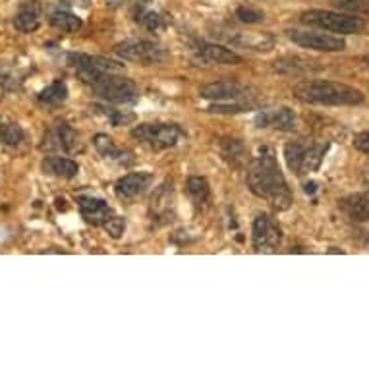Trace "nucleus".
Here are the masks:
<instances>
[{
  "mask_svg": "<svg viewBox=\"0 0 369 369\" xmlns=\"http://www.w3.org/2000/svg\"><path fill=\"white\" fill-rule=\"evenodd\" d=\"M48 21H50V26L56 29H60L64 33H74L77 29L82 28V20L74 14V12H70V10H64V8H56L50 12L48 16Z\"/></svg>",
  "mask_w": 369,
  "mask_h": 369,
  "instance_id": "nucleus-25",
  "label": "nucleus"
},
{
  "mask_svg": "<svg viewBox=\"0 0 369 369\" xmlns=\"http://www.w3.org/2000/svg\"><path fill=\"white\" fill-rule=\"evenodd\" d=\"M41 169L48 176L64 178V180H70V178L77 176V172H80L77 163L68 157H47L43 161Z\"/></svg>",
  "mask_w": 369,
  "mask_h": 369,
  "instance_id": "nucleus-22",
  "label": "nucleus"
},
{
  "mask_svg": "<svg viewBox=\"0 0 369 369\" xmlns=\"http://www.w3.org/2000/svg\"><path fill=\"white\" fill-rule=\"evenodd\" d=\"M184 136V130L176 124H139L132 130V137L153 151L171 149Z\"/></svg>",
  "mask_w": 369,
  "mask_h": 369,
  "instance_id": "nucleus-6",
  "label": "nucleus"
},
{
  "mask_svg": "<svg viewBox=\"0 0 369 369\" xmlns=\"http://www.w3.org/2000/svg\"><path fill=\"white\" fill-rule=\"evenodd\" d=\"M134 18H136L137 23L144 29H147V31H155V33H157V31L166 28V20H164L161 14H157V12H153V10L137 8L136 12H134Z\"/></svg>",
  "mask_w": 369,
  "mask_h": 369,
  "instance_id": "nucleus-28",
  "label": "nucleus"
},
{
  "mask_svg": "<svg viewBox=\"0 0 369 369\" xmlns=\"http://www.w3.org/2000/svg\"><path fill=\"white\" fill-rule=\"evenodd\" d=\"M186 193L196 207V211H203L211 201V186L203 176H190L186 182Z\"/></svg>",
  "mask_w": 369,
  "mask_h": 369,
  "instance_id": "nucleus-20",
  "label": "nucleus"
},
{
  "mask_svg": "<svg viewBox=\"0 0 369 369\" xmlns=\"http://www.w3.org/2000/svg\"><path fill=\"white\" fill-rule=\"evenodd\" d=\"M199 95L209 101H219V103H236L247 97V89L240 83L232 82H215L209 85H203L199 89Z\"/></svg>",
  "mask_w": 369,
  "mask_h": 369,
  "instance_id": "nucleus-12",
  "label": "nucleus"
},
{
  "mask_svg": "<svg viewBox=\"0 0 369 369\" xmlns=\"http://www.w3.org/2000/svg\"><path fill=\"white\" fill-rule=\"evenodd\" d=\"M93 110L97 114L107 118L112 126H126V124H132L136 120V114H132L128 110L112 109L109 105H93Z\"/></svg>",
  "mask_w": 369,
  "mask_h": 369,
  "instance_id": "nucleus-27",
  "label": "nucleus"
},
{
  "mask_svg": "<svg viewBox=\"0 0 369 369\" xmlns=\"http://www.w3.org/2000/svg\"><path fill=\"white\" fill-rule=\"evenodd\" d=\"M247 188L253 196L269 201L274 209L287 211L292 203V193L288 182L282 174L279 161L271 149L263 147L257 157L247 166Z\"/></svg>",
  "mask_w": 369,
  "mask_h": 369,
  "instance_id": "nucleus-1",
  "label": "nucleus"
},
{
  "mask_svg": "<svg viewBox=\"0 0 369 369\" xmlns=\"http://www.w3.org/2000/svg\"><path fill=\"white\" fill-rule=\"evenodd\" d=\"M341 211L354 223H368L369 220V196L368 193H352L338 201Z\"/></svg>",
  "mask_w": 369,
  "mask_h": 369,
  "instance_id": "nucleus-19",
  "label": "nucleus"
},
{
  "mask_svg": "<svg viewBox=\"0 0 369 369\" xmlns=\"http://www.w3.org/2000/svg\"><path fill=\"white\" fill-rule=\"evenodd\" d=\"M114 53L124 60L136 62L141 66H155V64L166 60V56H169L161 45L145 41V39H128V41L118 43L114 47Z\"/></svg>",
  "mask_w": 369,
  "mask_h": 369,
  "instance_id": "nucleus-7",
  "label": "nucleus"
},
{
  "mask_svg": "<svg viewBox=\"0 0 369 369\" xmlns=\"http://www.w3.org/2000/svg\"><path fill=\"white\" fill-rule=\"evenodd\" d=\"M77 77L85 85L93 89L97 97L112 105H134L139 99L136 83L118 75V72H105V70L77 68Z\"/></svg>",
  "mask_w": 369,
  "mask_h": 369,
  "instance_id": "nucleus-3",
  "label": "nucleus"
},
{
  "mask_svg": "<svg viewBox=\"0 0 369 369\" xmlns=\"http://www.w3.org/2000/svg\"><path fill=\"white\" fill-rule=\"evenodd\" d=\"M0 141L8 147H20L26 141V132L18 124H2L0 126Z\"/></svg>",
  "mask_w": 369,
  "mask_h": 369,
  "instance_id": "nucleus-29",
  "label": "nucleus"
},
{
  "mask_svg": "<svg viewBox=\"0 0 369 369\" xmlns=\"http://www.w3.org/2000/svg\"><path fill=\"white\" fill-rule=\"evenodd\" d=\"M68 99V85L62 82V80H56L48 87H45L37 97V101L45 107H58L64 101Z\"/></svg>",
  "mask_w": 369,
  "mask_h": 369,
  "instance_id": "nucleus-26",
  "label": "nucleus"
},
{
  "mask_svg": "<svg viewBox=\"0 0 369 369\" xmlns=\"http://www.w3.org/2000/svg\"><path fill=\"white\" fill-rule=\"evenodd\" d=\"M232 45H240L244 48H252V50H257V53H267L274 47V37L269 33L255 35V33H236L232 37H226Z\"/></svg>",
  "mask_w": 369,
  "mask_h": 369,
  "instance_id": "nucleus-24",
  "label": "nucleus"
},
{
  "mask_svg": "<svg viewBox=\"0 0 369 369\" xmlns=\"http://www.w3.org/2000/svg\"><path fill=\"white\" fill-rule=\"evenodd\" d=\"M43 6L39 0H26L21 2L14 16V28L21 33H31L41 26Z\"/></svg>",
  "mask_w": 369,
  "mask_h": 369,
  "instance_id": "nucleus-16",
  "label": "nucleus"
},
{
  "mask_svg": "<svg viewBox=\"0 0 369 369\" xmlns=\"http://www.w3.org/2000/svg\"><path fill=\"white\" fill-rule=\"evenodd\" d=\"M290 41H294L298 47L319 50V53H341L346 48V41L331 33L321 31H308V29H290L288 31Z\"/></svg>",
  "mask_w": 369,
  "mask_h": 369,
  "instance_id": "nucleus-9",
  "label": "nucleus"
},
{
  "mask_svg": "<svg viewBox=\"0 0 369 369\" xmlns=\"http://www.w3.org/2000/svg\"><path fill=\"white\" fill-rule=\"evenodd\" d=\"M93 145H95V149L99 151V155L107 161H112V163L117 164H132L134 163V153L128 149H122V147H118L112 139H110L107 134H97L93 137Z\"/></svg>",
  "mask_w": 369,
  "mask_h": 369,
  "instance_id": "nucleus-18",
  "label": "nucleus"
},
{
  "mask_svg": "<svg viewBox=\"0 0 369 369\" xmlns=\"http://www.w3.org/2000/svg\"><path fill=\"white\" fill-rule=\"evenodd\" d=\"M153 184V174L151 172H132L126 174L114 186V193L120 201H136L141 196L147 193V190Z\"/></svg>",
  "mask_w": 369,
  "mask_h": 369,
  "instance_id": "nucleus-10",
  "label": "nucleus"
},
{
  "mask_svg": "<svg viewBox=\"0 0 369 369\" xmlns=\"http://www.w3.org/2000/svg\"><path fill=\"white\" fill-rule=\"evenodd\" d=\"M77 141H80V137L68 124H56L55 128L48 130L47 136H45V147L62 151V153H72V151L77 149Z\"/></svg>",
  "mask_w": 369,
  "mask_h": 369,
  "instance_id": "nucleus-17",
  "label": "nucleus"
},
{
  "mask_svg": "<svg viewBox=\"0 0 369 369\" xmlns=\"http://www.w3.org/2000/svg\"><path fill=\"white\" fill-rule=\"evenodd\" d=\"M363 62H365V64H368V66H369V56H365V58H363Z\"/></svg>",
  "mask_w": 369,
  "mask_h": 369,
  "instance_id": "nucleus-35",
  "label": "nucleus"
},
{
  "mask_svg": "<svg viewBox=\"0 0 369 369\" xmlns=\"http://www.w3.org/2000/svg\"><path fill=\"white\" fill-rule=\"evenodd\" d=\"M336 8H341L350 14L369 16V0H331Z\"/></svg>",
  "mask_w": 369,
  "mask_h": 369,
  "instance_id": "nucleus-30",
  "label": "nucleus"
},
{
  "mask_svg": "<svg viewBox=\"0 0 369 369\" xmlns=\"http://www.w3.org/2000/svg\"><path fill=\"white\" fill-rule=\"evenodd\" d=\"M193 53L199 60L209 62V64H240L242 62V56L236 55L234 50L223 47V45H215V43H196Z\"/></svg>",
  "mask_w": 369,
  "mask_h": 369,
  "instance_id": "nucleus-15",
  "label": "nucleus"
},
{
  "mask_svg": "<svg viewBox=\"0 0 369 369\" xmlns=\"http://www.w3.org/2000/svg\"><path fill=\"white\" fill-rule=\"evenodd\" d=\"M77 205H80L82 217L87 220L89 225L101 226V228L114 215V209L107 201L99 198H91V196H80L77 198Z\"/></svg>",
  "mask_w": 369,
  "mask_h": 369,
  "instance_id": "nucleus-14",
  "label": "nucleus"
},
{
  "mask_svg": "<svg viewBox=\"0 0 369 369\" xmlns=\"http://www.w3.org/2000/svg\"><path fill=\"white\" fill-rule=\"evenodd\" d=\"M70 66L77 68H91V70H105V72H122L124 64L117 60H110L105 56H91V55H68Z\"/></svg>",
  "mask_w": 369,
  "mask_h": 369,
  "instance_id": "nucleus-21",
  "label": "nucleus"
},
{
  "mask_svg": "<svg viewBox=\"0 0 369 369\" xmlns=\"http://www.w3.org/2000/svg\"><path fill=\"white\" fill-rule=\"evenodd\" d=\"M149 215L151 219L157 220L159 225H164L169 223L174 217V188H172V182H164L153 192V198H151L149 205Z\"/></svg>",
  "mask_w": 369,
  "mask_h": 369,
  "instance_id": "nucleus-11",
  "label": "nucleus"
},
{
  "mask_svg": "<svg viewBox=\"0 0 369 369\" xmlns=\"http://www.w3.org/2000/svg\"><path fill=\"white\" fill-rule=\"evenodd\" d=\"M304 23L321 28L331 33H342V35H354L362 33L365 29V21L358 16L341 14V12H333V10H309L304 12L300 18Z\"/></svg>",
  "mask_w": 369,
  "mask_h": 369,
  "instance_id": "nucleus-5",
  "label": "nucleus"
},
{
  "mask_svg": "<svg viewBox=\"0 0 369 369\" xmlns=\"http://www.w3.org/2000/svg\"><path fill=\"white\" fill-rule=\"evenodd\" d=\"M103 230L105 232H109L112 238H120L124 234V230H126V220H124L122 217H118L117 213H114V215L103 225Z\"/></svg>",
  "mask_w": 369,
  "mask_h": 369,
  "instance_id": "nucleus-31",
  "label": "nucleus"
},
{
  "mask_svg": "<svg viewBox=\"0 0 369 369\" xmlns=\"http://www.w3.org/2000/svg\"><path fill=\"white\" fill-rule=\"evenodd\" d=\"M328 145L319 141H309V139H298L290 141L284 147V159H287L288 169L296 172L298 176L315 172L323 163V157L327 153Z\"/></svg>",
  "mask_w": 369,
  "mask_h": 369,
  "instance_id": "nucleus-4",
  "label": "nucleus"
},
{
  "mask_svg": "<svg viewBox=\"0 0 369 369\" xmlns=\"http://www.w3.org/2000/svg\"><path fill=\"white\" fill-rule=\"evenodd\" d=\"M294 97L301 103L323 107H352L362 105L365 95L360 89L331 80H304L294 85Z\"/></svg>",
  "mask_w": 369,
  "mask_h": 369,
  "instance_id": "nucleus-2",
  "label": "nucleus"
},
{
  "mask_svg": "<svg viewBox=\"0 0 369 369\" xmlns=\"http://www.w3.org/2000/svg\"><path fill=\"white\" fill-rule=\"evenodd\" d=\"M354 147L363 155H369V130H363L354 136Z\"/></svg>",
  "mask_w": 369,
  "mask_h": 369,
  "instance_id": "nucleus-33",
  "label": "nucleus"
},
{
  "mask_svg": "<svg viewBox=\"0 0 369 369\" xmlns=\"http://www.w3.org/2000/svg\"><path fill=\"white\" fill-rule=\"evenodd\" d=\"M66 4H75V6H87L89 0H64Z\"/></svg>",
  "mask_w": 369,
  "mask_h": 369,
  "instance_id": "nucleus-34",
  "label": "nucleus"
},
{
  "mask_svg": "<svg viewBox=\"0 0 369 369\" xmlns=\"http://www.w3.org/2000/svg\"><path fill=\"white\" fill-rule=\"evenodd\" d=\"M236 18L240 21H244V23H257V21L263 20V12L252 6H240L236 10Z\"/></svg>",
  "mask_w": 369,
  "mask_h": 369,
  "instance_id": "nucleus-32",
  "label": "nucleus"
},
{
  "mask_svg": "<svg viewBox=\"0 0 369 369\" xmlns=\"http://www.w3.org/2000/svg\"><path fill=\"white\" fill-rule=\"evenodd\" d=\"M220 157L232 169H242L247 161V153L244 144L236 137H226L220 141Z\"/></svg>",
  "mask_w": 369,
  "mask_h": 369,
  "instance_id": "nucleus-23",
  "label": "nucleus"
},
{
  "mask_svg": "<svg viewBox=\"0 0 369 369\" xmlns=\"http://www.w3.org/2000/svg\"><path fill=\"white\" fill-rule=\"evenodd\" d=\"M252 240L255 252L260 253H273L279 250L282 242V228L279 223L269 217L265 213H261L255 217L252 226Z\"/></svg>",
  "mask_w": 369,
  "mask_h": 369,
  "instance_id": "nucleus-8",
  "label": "nucleus"
},
{
  "mask_svg": "<svg viewBox=\"0 0 369 369\" xmlns=\"http://www.w3.org/2000/svg\"><path fill=\"white\" fill-rule=\"evenodd\" d=\"M257 128H265V130H281V132H292L296 130V114L294 110L281 107V109L263 110L255 117Z\"/></svg>",
  "mask_w": 369,
  "mask_h": 369,
  "instance_id": "nucleus-13",
  "label": "nucleus"
}]
</instances>
